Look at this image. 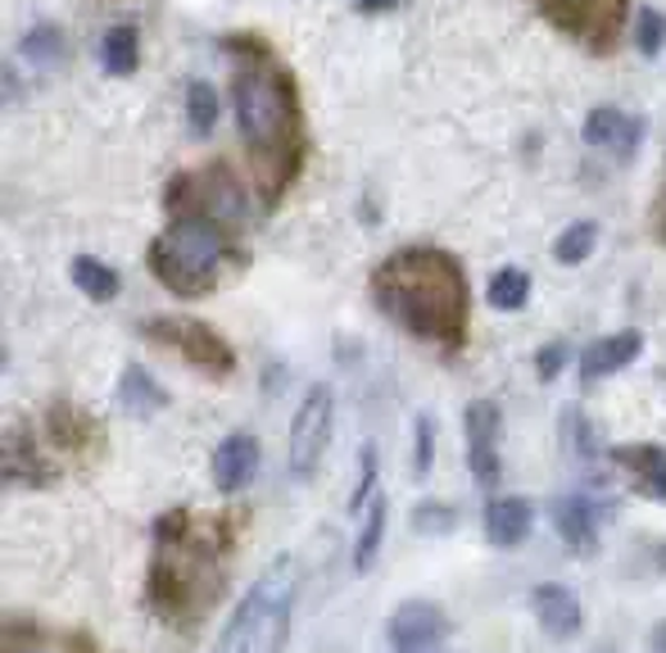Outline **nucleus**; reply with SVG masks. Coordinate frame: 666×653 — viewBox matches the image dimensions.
Returning <instances> with one entry per match:
<instances>
[{"mask_svg":"<svg viewBox=\"0 0 666 653\" xmlns=\"http://www.w3.org/2000/svg\"><path fill=\"white\" fill-rule=\"evenodd\" d=\"M168 209L173 214H205V218L223 223L227 232H241L245 227V191L227 164H214V168H199V173H182L168 186Z\"/></svg>","mask_w":666,"mask_h":653,"instance_id":"423d86ee","label":"nucleus"},{"mask_svg":"<svg viewBox=\"0 0 666 653\" xmlns=\"http://www.w3.org/2000/svg\"><path fill=\"white\" fill-rule=\"evenodd\" d=\"M545 14L567 28L571 37L589 41L594 50H604L617 41V28L626 19V0H540Z\"/></svg>","mask_w":666,"mask_h":653,"instance_id":"1a4fd4ad","label":"nucleus"},{"mask_svg":"<svg viewBox=\"0 0 666 653\" xmlns=\"http://www.w3.org/2000/svg\"><path fill=\"white\" fill-rule=\"evenodd\" d=\"M10 653H55V649H41V644H23V649H10Z\"/></svg>","mask_w":666,"mask_h":653,"instance_id":"c9c22d12","label":"nucleus"},{"mask_svg":"<svg viewBox=\"0 0 666 653\" xmlns=\"http://www.w3.org/2000/svg\"><path fill=\"white\" fill-rule=\"evenodd\" d=\"M118 405H123V413L150 418V413H159V409L168 405V390H164L146 368L131 363V368L118 377Z\"/></svg>","mask_w":666,"mask_h":653,"instance_id":"6ab92c4d","label":"nucleus"},{"mask_svg":"<svg viewBox=\"0 0 666 653\" xmlns=\"http://www.w3.org/2000/svg\"><path fill=\"white\" fill-rule=\"evenodd\" d=\"M554 527H558V540H562L571 554L589 558L594 545H598V508H594L585 495H562V499L554 504Z\"/></svg>","mask_w":666,"mask_h":653,"instance_id":"2eb2a0df","label":"nucleus"},{"mask_svg":"<svg viewBox=\"0 0 666 653\" xmlns=\"http://www.w3.org/2000/svg\"><path fill=\"white\" fill-rule=\"evenodd\" d=\"M258 440L249 436V431H232L218 449H214V486L223 490V495H236V490H245L249 481H254V472H258Z\"/></svg>","mask_w":666,"mask_h":653,"instance_id":"ddd939ff","label":"nucleus"},{"mask_svg":"<svg viewBox=\"0 0 666 653\" xmlns=\"http://www.w3.org/2000/svg\"><path fill=\"white\" fill-rule=\"evenodd\" d=\"M399 0H359V10H368V14H376V10H394Z\"/></svg>","mask_w":666,"mask_h":653,"instance_id":"f704fd0d","label":"nucleus"},{"mask_svg":"<svg viewBox=\"0 0 666 653\" xmlns=\"http://www.w3.org/2000/svg\"><path fill=\"white\" fill-rule=\"evenodd\" d=\"M468 459H472L477 486L499 481V409L490 400H477L468 409Z\"/></svg>","mask_w":666,"mask_h":653,"instance_id":"9b49d317","label":"nucleus"},{"mask_svg":"<svg viewBox=\"0 0 666 653\" xmlns=\"http://www.w3.org/2000/svg\"><path fill=\"white\" fill-rule=\"evenodd\" d=\"M227 59H232L236 127L249 146V168L263 186V201L273 205L304 164L300 91H295L291 69L273 55V46L254 32L227 37Z\"/></svg>","mask_w":666,"mask_h":653,"instance_id":"f257e3e1","label":"nucleus"},{"mask_svg":"<svg viewBox=\"0 0 666 653\" xmlns=\"http://www.w3.org/2000/svg\"><path fill=\"white\" fill-rule=\"evenodd\" d=\"M662 37H666L662 14H657V10H639V19H635V46H639L644 55H657V50H662Z\"/></svg>","mask_w":666,"mask_h":653,"instance_id":"c756f323","label":"nucleus"},{"mask_svg":"<svg viewBox=\"0 0 666 653\" xmlns=\"http://www.w3.org/2000/svg\"><path fill=\"white\" fill-rule=\"evenodd\" d=\"M100 55H105V69H109L114 78H127L131 69H137V59H141L137 28H127V23L109 28V32H105V46H100Z\"/></svg>","mask_w":666,"mask_h":653,"instance_id":"412c9836","label":"nucleus"},{"mask_svg":"<svg viewBox=\"0 0 666 653\" xmlns=\"http://www.w3.org/2000/svg\"><path fill=\"white\" fill-rule=\"evenodd\" d=\"M372 486H376V449L368 445L363 449V472H359V486H354V495H350V513H363V504H372L376 495H372Z\"/></svg>","mask_w":666,"mask_h":653,"instance_id":"2f4dec72","label":"nucleus"},{"mask_svg":"<svg viewBox=\"0 0 666 653\" xmlns=\"http://www.w3.org/2000/svg\"><path fill=\"white\" fill-rule=\"evenodd\" d=\"M372 300L409 337L458 350L468 337V273L449 250L409 245L372 269Z\"/></svg>","mask_w":666,"mask_h":653,"instance_id":"f03ea898","label":"nucleus"},{"mask_svg":"<svg viewBox=\"0 0 666 653\" xmlns=\"http://www.w3.org/2000/svg\"><path fill=\"white\" fill-rule=\"evenodd\" d=\"M150 595L173 617H190L223 595V563L205 536H190V513L173 508L159 522V545L150 567Z\"/></svg>","mask_w":666,"mask_h":653,"instance_id":"7ed1b4c3","label":"nucleus"},{"mask_svg":"<svg viewBox=\"0 0 666 653\" xmlns=\"http://www.w3.org/2000/svg\"><path fill=\"white\" fill-rule=\"evenodd\" d=\"M46 472H50V468L41 464V454L32 449V440H23L19 431H10V436H6V481H10V486H23V481H28V486H46V481H50Z\"/></svg>","mask_w":666,"mask_h":653,"instance_id":"aec40b11","label":"nucleus"},{"mask_svg":"<svg viewBox=\"0 0 666 653\" xmlns=\"http://www.w3.org/2000/svg\"><path fill=\"white\" fill-rule=\"evenodd\" d=\"M644 137V123L617 105H598L589 118H585V142L598 146V150H613L617 159H630V150L639 146Z\"/></svg>","mask_w":666,"mask_h":653,"instance_id":"f8f14e48","label":"nucleus"},{"mask_svg":"<svg viewBox=\"0 0 666 653\" xmlns=\"http://www.w3.org/2000/svg\"><path fill=\"white\" fill-rule=\"evenodd\" d=\"M608 459L630 472L635 490L648 499H666V449L662 445H621Z\"/></svg>","mask_w":666,"mask_h":653,"instance_id":"dca6fc26","label":"nucleus"},{"mask_svg":"<svg viewBox=\"0 0 666 653\" xmlns=\"http://www.w3.org/2000/svg\"><path fill=\"white\" fill-rule=\"evenodd\" d=\"M530 522H536V504L521 495H503L486 504V540L494 549H517L530 536Z\"/></svg>","mask_w":666,"mask_h":653,"instance_id":"4468645a","label":"nucleus"},{"mask_svg":"<svg viewBox=\"0 0 666 653\" xmlns=\"http://www.w3.org/2000/svg\"><path fill=\"white\" fill-rule=\"evenodd\" d=\"M530 608H536L545 635H554V640H571L580 631V600L567 585H536V591H530Z\"/></svg>","mask_w":666,"mask_h":653,"instance_id":"f3484780","label":"nucleus"},{"mask_svg":"<svg viewBox=\"0 0 666 653\" xmlns=\"http://www.w3.org/2000/svg\"><path fill=\"white\" fill-rule=\"evenodd\" d=\"M50 431H55L59 445H78L82 436H96V427H91L78 409H69V405H55V409H50Z\"/></svg>","mask_w":666,"mask_h":653,"instance_id":"c85d7f7f","label":"nucleus"},{"mask_svg":"<svg viewBox=\"0 0 666 653\" xmlns=\"http://www.w3.org/2000/svg\"><path fill=\"white\" fill-rule=\"evenodd\" d=\"M141 337L155 345H168L173 354H182L195 372H209V377H227L236 368L232 345L214 332L209 322H195V318H146L141 322Z\"/></svg>","mask_w":666,"mask_h":653,"instance_id":"0eeeda50","label":"nucleus"},{"mask_svg":"<svg viewBox=\"0 0 666 653\" xmlns=\"http://www.w3.org/2000/svg\"><path fill=\"white\" fill-rule=\"evenodd\" d=\"M232 259V232L205 214H173L150 245V269L173 295H209Z\"/></svg>","mask_w":666,"mask_h":653,"instance_id":"20e7f679","label":"nucleus"},{"mask_svg":"<svg viewBox=\"0 0 666 653\" xmlns=\"http://www.w3.org/2000/svg\"><path fill=\"white\" fill-rule=\"evenodd\" d=\"M449 635V617L431 600H404L390 613V644L399 653H431Z\"/></svg>","mask_w":666,"mask_h":653,"instance_id":"9d476101","label":"nucleus"},{"mask_svg":"<svg viewBox=\"0 0 666 653\" xmlns=\"http://www.w3.org/2000/svg\"><path fill=\"white\" fill-rule=\"evenodd\" d=\"M639 350H644V337H639V332H617V337L594 341V345L580 354V377H585V381L613 377V372H621L626 363H635Z\"/></svg>","mask_w":666,"mask_h":653,"instance_id":"a211bd4d","label":"nucleus"},{"mask_svg":"<svg viewBox=\"0 0 666 653\" xmlns=\"http://www.w3.org/2000/svg\"><path fill=\"white\" fill-rule=\"evenodd\" d=\"M653 644H657V653H666V626H662V631L653 635Z\"/></svg>","mask_w":666,"mask_h":653,"instance_id":"e433bc0d","label":"nucleus"},{"mask_svg":"<svg viewBox=\"0 0 666 653\" xmlns=\"http://www.w3.org/2000/svg\"><path fill=\"white\" fill-rule=\"evenodd\" d=\"M186 123H190L195 137H209V127L218 123V96H214V87L205 78L186 87Z\"/></svg>","mask_w":666,"mask_h":653,"instance_id":"5701e85b","label":"nucleus"},{"mask_svg":"<svg viewBox=\"0 0 666 653\" xmlns=\"http://www.w3.org/2000/svg\"><path fill=\"white\" fill-rule=\"evenodd\" d=\"M594 241H598V227H594L589 218H580V223H571V227L558 232L554 259H558V264H585L589 250H594Z\"/></svg>","mask_w":666,"mask_h":653,"instance_id":"b1692460","label":"nucleus"},{"mask_svg":"<svg viewBox=\"0 0 666 653\" xmlns=\"http://www.w3.org/2000/svg\"><path fill=\"white\" fill-rule=\"evenodd\" d=\"M653 218H657V236L666 241V177H662V195H657V209H653Z\"/></svg>","mask_w":666,"mask_h":653,"instance_id":"72a5a7b5","label":"nucleus"},{"mask_svg":"<svg viewBox=\"0 0 666 653\" xmlns=\"http://www.w3.org/2000/svg\"><path fill=\"white\" fill-rule=\"evenodd\" d=\"M413 477H431V464H435V418L431 413H418L413 422Z\"/></svg>","mask_w":666,"mask_h":653,"instance_id":"cd10ccee","label":"nucleus"},{"mask_svg":"<svg viewBox=\"0 0 666 653\" xmlns=\"http://www.w3.org/2000/svg\"><path fill=\"white\" fill-rule=\"evenodd\" d=\"M291 604H295V558L282 554L254 576L236 617L218 635L214 653H273L286 644L291 631Z\"/></svg>","mask_w":666,"mask_h":653,"instance_id":"39448f33","label":"nucleus"},{"mask_svg":"<svg viewBox=\"0 0 666 653\" xmlns=\"http://www.w3.org/2000/svg\"><path fill=\"white\" fill-rule=\"evenodd\" d=\"M562 359H567L562 345H545V350L536 354V363H540V381H554V377L562 372Z\"/></svg>","mask_w":666,"mask_h":653,"instance_id":"473e14b6","label":"nucleus"},{"mask_svg":"<svg viewBox=\"0 0 666 653\" xmlns=\"http://www.w3.org/2000/svg\"><path fill=\"white\" fill-rule=\"evenodd\" d=\"M23 50H28V59H55V55L63 50V37H59L50 23H41V28H32V32L23 37Z\"/></svg>","mask_w":666,"mask_h":653,"instance_id":"7c9ffc66","label":"nucleus"},{"mask_svg":"<svg viewBox=\"0 0 666 653\" xmlns=\"http://www.w3.org/2000/svg\"><path fill=\"white\" fill-rule=\"evenodd\" d=\"M74 282H78V291L91 295V300H114V295H118V273L105 269L100 259H74Z\"/></svg>","mask_w":666,"mask_h":653,"instance_id":"393cba45","label":"nucleus"},{"mask_svg":"<svg viewBox=\"0 0 666 653\" xmlns=\"http://www.w3.org/2000/svg\"><path fill=\"white\" fill-rule=\"evenodd\" d=\"M453 522H458V513L440 499H427V504L413 508V532L418 536H444V532H453Z\"/></svg>","mask_w":666,"mask_h":653,"instance_id":"bb28decb","label":"nucleus"},{"mask_svg":"<svg viewBox=\"0 0 666 653\" xmlns=\"http://www.w3.org/2000/svg\"><path fill=\"white\" fill-rule=\"evenodd\" d=\"M490 304L494 309H521L526 304V295H530V277L521 273V269H499L494 277H490Z\"/></svg>","mask_w":666,"mask_h":653,"instance_id":"a878e982","label":"nucleus"},{"mask_svg":"<svg viewBox=\"0 0 666 653\" xmlns=\"http://www.w3.org/2000/svg\"><path fill=\"white\" fill-rule=\"evenodd\" d=\"M385 517H390V499L376 495L368 504V517H363V532H359V549H354V567L368 572L376 563V549H381V536H385Z\"/></svg>","mask_w":666,"mask_h":653,"instance_id":"4be33fe9","label":"nucleus"},{"mask_svg":"<svg viewBox=\"0 0 666 653\" xmlns=\"http://www.w3.org/2000/svg\"><path fill=\"white\" fill-rule=\"evenodd\" d=\"M331 422H336V390L322 381V386H313L304 396V405H300V413L291 422V472L300 481H308L317 472L322 454L331 445Z\"/></svg>","mask_w":666,"mask_h":653,"instance_id":"6e6552de","label":"nucleus"}]
</instances>
